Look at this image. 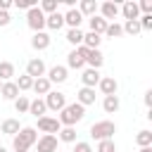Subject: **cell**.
Listing matches in <instances>:
<instances>
[{"mask_svg": "<svg viewBox=\"0 0 152 152\" xmlns=\"http://www.w3.org/2000/svg\"><path fill=\"white\" fill-rule=\"evenodd\" d=\"M76 102L81 107H88V104H95V88H81L76 93Z\"/></svg>", "mask_w": 152, "mask_h": 152, "instance_id": "16", "label": "cell"}, {"mask_svg": "<svg viewBox=\"0 0 152 152\" xmlns=\"http://www.w3.org/2000/svg\"><path fill=\"white\" fill-rule=\"evenodd\" d=\"M36 145H38V152H57V135H40Z\"/></svg>", "mask_w": 152, "mask_h": 152, "instance_id": "10", "label": "cell"}, {"mask_svg": "<svg viewBox=\"0 0 152 152\" xmlns=\"http://www.w3.org/2000/svg\"><path fill=\"white\" fill-rule=\"evenodd\" d=\"M100 71L97 69H86L83 74H81V83H83V88H95L97 83H100Z\"/></svg>", "mask_w": 152, "mask_h": 152, "instance_id": "11", "label": "cell"}, {"mask_svg": "<svg viewBox=\"0 0 152 152\" xmlns=\"http://www.w3.org/2000/svg\"><path fill=\"white\" fill-rule=\"evenodd\" d=\"M28 104H31V100H28L26 95H19V97L14 100V109H17V114H24V112H28Z\"/></svg>", "mask_w": 152, "mask_h": 152, "instance_id": "33", "label": "cell"}, {"mask_svg": "<svg viewBox=\"0 0 152 152\" xmlns=\"http://www.w3.org/2000/svg\"><path fill=\"white\" fill-rule=\"evenodd\" d=\"M50 36L45 33V31H38V33H33V38H31V48L33 50H48L50 48Z\"/></svg>", "mask_w": 152, "mask_h": 152, "instance_id": "13", "label": "cell"}, {"mask_svg": "<svg viewBox=\"0 0 152 152\" xmlns=\"http://www.w3.org/2000/svg\"><path fill=\"white\" fill-rule=\"evenodd\" d=\"M121 31L128 33V36H138V33H140V24H138V19H135V21H126V24L121 26Z\"/></svg>", "mask_w": 152, "mask_h": 152, "instance_id": "36", "label": "cell"}, {"mask_svg": "<svg viewBox=\"0 0 152 152\" xmlns=\"http://www.w3.org/2000/svg\"><path fill=\"white\" fill-rule=\"evenodd\" d=\"M97 10H100V17H102L104 21H109V19H114V17L119 14V5H116V2H112V0L102 2Z\"/></svg>", "mask_w": 152, "mask_h": 152, "instance_id": "12", "label": "cell"}, {"mask_svg": "<svg viewBox=\"0 0 152 152\" xmlns=\"http://www.w3.org/2000/svg\"><path fill=\"white\" fill-rule=\"evenodd\" d=\"M0 95H2L5 100L14 102L21 93H19V88H17V83H14V81H5V83H2V88H0Z\"/></svg>", "mask_w": 152, "mask_h": 152, "instance_id": "15", "label": "cell"}, {"mask_svg": "<svg viewBox=\"0 0 152 152\" xmlns=\"http://www.w3.org/2000/svg\"><path fill=\"white\" fill-rule=\"evenodd\" d=\"M45 26H48L50 31H59V28L64 26V14H59V12L48 14V17H45Z\"/></svg>", "mask_w": 152, "mask_h": 152, "instance_id": "18", "label": "cell"}, {"mask_svg": "<svg viewBox=\"0 0 152 152\" xmlns=\"http://www.w3.org/2000/svg\"><path fill=\"white\" fill-rule=\"evenodd\" d=\"M74 152H93V147H90V142H86V140H81V142H76V147H74Z\"/></svg>", "mask_w": 152, "mask_h": 152, "instance_id": "41", "label": "cell"}, {"mask_svg": "<svg viewBox=\"0 0 152 152\" xmlns=\"http://www.w3.org/2000/svg\"><path fill=\"white\" fill-rule=\"evenodd\" d=\"M81 21H83V14H81L78 10H69V12L64 14V24H69V28H78Z\"/></svg>", "mask_w": 152, "mask_h": 152, "instance_id": "22", "label": "cell"}, {"mask_svg": "<svg viewBox=\"0 0 152 152\" xmlns=\"http://www.w3.org/2000/svg\"><path fill=\"white\" fill-rule=\"evenodd\" d=\"M88 24H90V31H93V33L102 36V33L107 31V24H109V21H104L100 14H95V17H90V21H88Z\"/></svg>", "mask_w": 152, "mask_h": 152, "instance_id": "23", "label": "cell"}, {"mask_svg": "<svg viewBox=\"0 0 152 152\" xmlns=\"http://www.w3.org/2000/svg\"><path fill=\"white\" fill-rule=\"evenodd\" d=\"M36 140H38L36 128H33V126H21V131L12 138V147H14L17 152H28V150L36 145Z\"/></svg>", "mask_w": 152, "mask_h": 152, "instance_id": "1", "label": "cell"}, {"mask_svg": "<svg viewBox=\"0 0 152 152\" xmlns=\"http://www.w3.org/2000/svg\"><path fill=\"white\" fill-rule=\"evenodd\" d=\"M97 152H116L114 138H112V140H100V142H97Z\"/></svg>", "mask_w": 152, "mask_h": 152, "instance_id": "37", "label": "cell"}, {"mask_svg": "<svg viewBox=\"0 0 152 152\" xmlns=\"http://www.w3.org/2000/svg\"><path fill=\"white\" fill-rule=\"evenodd\" d=\"M10 21H12V17H10V12H2V10H0V26H7Z\"/></svg>", "mask_w": 152, "mask_h": 152, "instance_id": "42", "label": "cell"}, {"mask_svg": "<svg viewBox=\"0 0 152 152\" xmlns=\"http://www.w3.org/2000/svg\"><path fill=\"white\" fill-rule=\"evenodd\" d=\"M135 142L138 147H152V131H140L135 135Z\"/></svg>", "mask_w": 152, "mask_h": 152, "instance_id": "31", "label": "cell"}, {"mask_svg": "<svg viewBox=\"0 0 152 152\" xmlns=\"http://www.w3.org/2000/svg\"><path fill=\"white\" fill-rule=\"evenodd\" d=\"M12 5H14L12 0H0V10H2V12H7V10L12 7Z\"/></svg>", "mask_w": 152, "mask_h": 152, "instance_id": "43", "label": "cell"}, {"mask_svg": "<svg viewBox=\"0 0 152 152\" xmlns=\"http://www.w3.org/2000/svg\"><path fill=\"white\" fill-rule=\"evenodd\" d=\"M100 43H102V36H97V33H93V31L83 33V45H86L88 50H100Z\"/></svg>", "mask_w": 152, "mask_h": 152, "instance_id": "24", "label": "cell"}, {"mask_svg": "<svg viewBox=\"0 0 152 152\" xmlns=\"http://www.w3.org/2000/svg\"><path fill=\"white\" fill-rule=\"evenodd\" d=\"M14 5L19 7V10H31V7H36V0H14Z\"/></svg>", "mask_w": 152, "mask_h": 152, "instance_id": "39", "label": "cell"}, {"mask_svg": "<svg viewBox=\"0 0 152 152\" xmlns=\"http://www.w3.org/2000/svg\"><path fill=\"white\" fill-rule=\"evenodd\" d=\"M45 112H48V107H45V102H43L40 97L31 100V104H28V114H33L36 119H40V116H45Z\"/></svg>", "mask_w": 152, "mask_h": 152, "instance_id": "25", "label": "cell"}, {"mask_svg": "<svg viewBox=\"0 0 152 152\" xmlns=\"http://www.w3.org/2000/svg\"><path fill=\"white\" fill-rule=\"evenodd\" d=\"M119 12L124 14V19H126V21H135V19H140V10H138V2H133V0H126V2L119 7Z\"/></svg>", "mask_w": 152, "mask_h": 152, "instance_id": "8", "label": "cell"}, {"mask_svg": "<svg viewBox=\"0 0 152 152\" xmlns=\"http://www.w3.org/2000/svg\"><path fill=\"white\" fill-rule=\"evenodd\" d=\"M138 24H140V31H150L152 28V14H142L138 19Z\"/></svg>", "mask_w": 152, "mask_h": 152, "instance_id": "38", "label": "cell"}, {"mask_svg": "<svg viewBox=\"0 0 152 152\" xmlns=\"http://www.w3.org/2000/svg\"><path fill=\"white\" fill-rule=\"evenodd\" d=\"M0 88H2V81H0Z\"/></svg>", "mask_w": 152, "mask_h": 152, "instance_id": "47", "label": "cell"}, {"mask_svg": "<svg viewBox=\"0 0 152 152\" xmlns=\"http://www.w3.org/2000/svg\"><path fill=\"white\" fill-rule=\"evenodd\" d=\"M57 140H62V142H76V128H71V126H62L59 133H57Z\"/></svg>", "mask_w": 152, "mask_h": 152, "instance_id": "27", "label": "cell"}, {"mask_svg": "<svg viewBox=\"0 0 152 152\" xmlns=\"http://www.w3.org/2000/svg\"><path fill=\"white\" fill-rule=\"evenodd\" d=\"M97 7H100V5H97L95 0H81V2H78V12H81L83 17H95V14H97Z\"/></svg>", "mask_w": 152, "mask_h": 152, "instance_id": "21", "label": "cell"}, {"mask_svg": "<svg viewBox=\"0 0 152 152\" xmlns=\"http://www.w3.org/2000/svg\"><path fill=\"white\" fill-rule=\"evenodd\" d=\"M59 121L55 119V116H40L38 119V131H43V135H55V133H59Z\"/></svg>", "mask_w": 152, "mask_h": 152, "instance_id": "6", "label": "cell"}, {"mask_svg": "<svg viewBox=\"0 0 152 152\" xmlns=\"http://www.w3.org/2000/svg\"><path fill=\"white\" fill-rule=\"evenodd\" d=\"M97 88H100V90H102V95L107 97V95H116L119 83H116V78H114V76H102V78H100V83H97Z\"/></svg>", "mask_w": 152, "mask_h": 152, "instance_id": "9", "label": "cell"}, {"mask_svg": "<svg viewBox=\"0 0 152 152\" xmlns=\"http://www.w3.org/2000/svg\"><path fill=\"white\" fill-rule=\"evenodd\" d=\"M138 10H140L142 14H152V0H140V2H138Z\"/></svg>", "mask_w": 152, "mask_h": 152, "instance_id": "40", "label": "cell"}, {"mask_svg": "<svg viewBox=\"0 0 152 152\" xmlns=\"http://www.w3.org/2000/svg\"><path fill=\"white\" fill-rule=\"evenodd\" d=\"M26 76H31V78H40V76H45V62H43L40 57L28 59V64H26Z\"/></svg>", "mask_w": 152, "mask_h": 152, "instance_id": "7", "label": "cell"}, {"mask_svg": "<svg viewBox=\"0 0 152 152\" xmlns=\"http://www.w3.org/2000/svg\"><path fill=\"white\" fill-rule=\"evenodd\" d=\"M114 133H116L114 121H97V124L90 126V138H95L97 142H100V140H112Z\"/></svg>", "mask_w": 152, "mask_h": 152, "instance_id": "3", "label": "cell"}, {"mask_svg": "<svg viewBox=\"0 0 152 152\" xmlns=\"http://www.w3.org/2000/svg\"><path fill=\"white\" fill-rule=\"evenodd\" d=\"M102 109H104L107 114H114V112L119 109V95H107V97L102 100Z\"/></svg>", "mask_w": 152, "mask_h": 152, "instance_id": "28", "label": "cell"}, {"mask_svg": "<svg viewBox=\"0 0 152 152\" xmlns=\"http://www.w3.org/2000/svg\"><path fill=\"white\" fill-rule=\"evenodd\" d=\"M0 152H7V150H5V147H2V145H0Z\"/></svg>", "mask_w": 152, "mask_h": 152, "instance_id": "46", "label": "cell"}, {"mask_svg": "<svg viewBox=\"0 0 152 152\" xmlns=\"http://www.w3.org/2000/svg\"><path fill=\"white\" fill-rule=\"evenodd\" d=\"M31 90H33L36 95H48V93L52 90V83H50L45 76H40V78H33V86H31Z\"/></svg>", "mask_w": 152, "mask_h": 152, "instance_id": "17", "label": "cell"}, {"mask_svg": "<svg viewBox=\"0 0 152 152\" xmlns=\"http://www.w3.org/2000/svg\"><path fill=\"white\" fill-rule=\"evenodd\" d=\"M142 100H145V104H147V107H152V90H147Z\"/></svg>", "mask_w": 152, "mask_h": 152, "instance_id": "44", "label": "cell"}, {"mask_svg": "<svg viewBox=\"0 0 152 152\" xmlns=\"http://www.w3.org/2000/svg\"><path fill=\"white\" fill-rule=\"evenodd\" d=\"M66 40H69L71 45H76V48L83 45V31H81V28H69V31H66Z\"/></svg>", "mask_w": 152, "mask_h": 152, "instance_id": "29", "label": "cell"}, {"mask_svg": "<svg viewBox=\"0 0 152 152\" xmlns=\"http://www.w3.org/2000/svg\"><path fill=\"white\" fill-rule=\"evenodd\" d=\"M104 36H107V38H119V36H124V31H121V24H116V21H109V24H107V31H104Z\"/></svg>", "mask_w": 152, "mask_h": 152, "instance_id": "32", "label": "cell"}, {"mask_svg": "<svg viewBox=\"0 0 152 152\" xmlns=\"http://www.w3.org/2000/svg\"><path fill=\"white\" fill-rule=\"evenodd\" d=\"M38 10H40V12H43V14L48 17V14H52V12H57V0H43Z\"/></svg>", "mask_w": 152, "mask_h": 152, "instance_id": "35", "label": "cell"}, {"mask_svg": "<svg viewBox=\"0 0 152 152\" xmlns=\"http://www.w3.org/2000/svg\"><path fill=\"white\" fill-rule=\"evenodd\" d=\"M50 83H64L66 81V66H52L45 76Z\"/></svg>", "mask_w": 152, "mask_h": 152, "instance_id": "19", "label": "cell"}, {"mask_svg": "<svg viewBox=\"0 0 152 152\" xmlns=\"http://www.w3.org/2000/svg\"><path fill=\"white\" fill-rule=\"evenodd\" d=\"M66 66H69V69H83V66H86V59H83L76 50H71V52L66 55Z\"/></svg>", "mask_w": 152, "mask_h": 152, "instance_id": "26", "label": "cell"}, {"mask_svg": "<svg viewBox=\"0 0 152 152\" xmlns=\"http://www.w3.org/2000/svg\"><path fill=\"white\" fill-rule=\"evenodd\" d=\"M14 83H17V88H19V93H24V90H31V86H33V78L24 74V76H19V78H17Z\"/></svg>", "mask_w": 152, "mask_h": 152, "instance_id": "34", "label": "cell"}, {"mask_svg": "<svg viewBox=\"0 0 152 152\" xmlns=\"http://www.w3.org/2000/svg\"><path fill=\"white\" fill-rule=\"evenodd\" d=\"M26 24H28V28H31L33 33H38V31L45 28V14L38 10V5L31 7V10L26 12Z\"/></svg>", "mask_w": 152, "mask_h": 152, "instance_id": "4", "label": "cell"}, {"mask_svg": "<svg viewBox=\"0 0 152 152\" xmlns=\"http://www.w3.org/2000/svg\"><path fill=\"white\" fill-rule=\"evenodd\" d=\"M45 107L48 109H52V112H62L64 107H66V95L64 93H59V90H50L48 95H45Z\"/></svg>", "mask_w": 152, "mask_h": 152, "instance_id": "5", "label": "cell"}, {"mask_svg": "<svg viewBox=\"0 0 152 152\" xmlns=\"http://www.w3.org/2000/svg\"><path fill=\"white\" fill-rule=\"evenodd\" d=\"M14 76V64L12 62H0V81H10Z\"/></svg>", "mask_w": 152, "mask_h": 152, "instance_id": "30", "label": "cell"}, {"mask_svg": "<svg viewBox=\"0 0 152 152\" xmlns=\"http://www.w3.org/2000/svg\"><path fill=\"white\" fill-rule=\"evenodd\" d=\"M140 152H152V147H140Z\"/></svg>", "mask_w": 152, "mask_h": 152, "instance_id": "45", "label": "cell"}, {"mask_svg": "<svg viewBox=\"0 0 152 152\" xmlns=\"http://www.w3.org/2000/svg\"><path fill=\"white\" fill-rule=\"evenodd\" d=\"M83 116H86V107H81L78 102H71V104H66V107L59 112V119H57V121H59V126H71V128H74Z\"/></svg>", "mask_w": 152, "mask_h": 152, "instance_id": "2", "label": "cell"}, {"mask_svg": "<svg viewBox=\"0 0 152 152\" xmlns=\"http://www.w3.org/2000/svg\"><path fill=\"white\" fill-rule=\"evenodd\" d=\"M86 64H88V69H97V71H100V66L104 64V55H102L100 50H88Z\"/></svg>", "mask_w": 152, "mask_h": 152, "instance_id": "14", "label": "cell"}, {"mask_svg": "<svg viewBox=\"0 0 152 152\" xmlns=\"http://www.w3.org/2000/svg\"><path fill=\"white\" fill-rule=\"evenodd\" d=\"M21 131V126H19V119H5L2 121V126H0V133H5V135H17Z\"/></svg>", "mask_w": 152, "mask_h": 152, "instance_id": "20", "label": "cell"}]
</instances>
